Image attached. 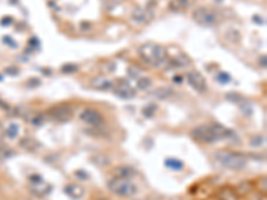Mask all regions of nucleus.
<instances>
[{
  "mask_svg": "<svg viewBox=\"0 0 267 200\" xmlns=\"http://www.w3.org/2000/svg\"><path fill=\"white\" fill-rule=\"evenodd\" d=\"M235 136L231 129L221 124H200L191 129V138L202 144H214L219 140H226Z\"/></svg>",
  "mask_w": 267,
  "mask_h": 200,
  "instance_id": "f257e3e1",
  "label": "nucleus"
},
{
  "mask_svg": "<svg viewBox=\"0 0 267 200\" xmlns=\"http://www.w3.org/2000/svg\"><path fill=\"white\" fill-rule=\"evenodd\" d=\"M214 160L219 166L225 167L227 170H233V171H241L243 168H246L249 163L246 155L234 152V151H218L217 154L214 155Z\"/></svg>",
  "mask_w": 267,
  "mask_h": 200,
  "instance_id": "f03ea898",
  "label": "nucleus"
},
{
  "mask_svg": "<svg viewBox=\"0 0 267 200\" xmlns=\"http://www.w3.org/2000/svg\"><path fill=\"white\" fill-rule=\"evenodd\" d=\"M139 55L144 63H147L151 67H160L166 64L167 59V51L159 44L154 43H146L139 48Z\"/></svg>",
  "mask_w": 267,
  "mask_h": 200,
  "instance_id": "7ed1b4c3",
  "label": "nucleus"
},
{
  "mask_svg": "<svg viewBox=\"0 0 267 200\" xmlns=\"http://www.w3.org/2000/svg\"><path fill=\"white\" fill-rule=\"evenodd\" d=\"M107 188L111 194L119 198H134L139 191L138 186L134 182L130 179L118 178V176H114L107 182Z\"/></svg>",
  "mask_w": 267,
  "mask_h": 200,
  "instance_id": "20e7f679",
  "label": "nucleus"
},
{
  "mask_svg": "<svg viewBox=\"0 0 267 200\" xmlns=\"http://www.w3.org/2000/svg\"><path fill=\"white\" fill-rule=\"evenodd\" d=\"M29 192L36 198H46L52 192V186L43 179L40 174H31L28 176Z\"/></svg>",
  "mask_w": 267,
  "mask_h": 200,
  "instance_id": "39448f33",
  "label": "nucleus"
},
{
  "mask_svg": "<svg viewBox=\"0 0 267 200\" xmlns=\"http://www.w3.org/2000/svg\"><path fill=\"white\" fill-rule=\"evenodd\" d=\"M192 19L196 24L202 25V27H213L217 24L218 13L207 7H198L192 12Z\"/></svg>",
  "mask_w": 267,
  "mask_h": 200,
  "instance_id": "423d86ee",
  "label": "nucleus"
},
{
  "mask_svg": "<svg viewBox=\"0 0 267 200\" xmlns=\"http://www.w3.org/2000/svg\"><path fill=\"white\" fill-rule=\"evenodd\" d=\"M74 116V111L68 104H56L51 107L47 112V117L55 123H68Z\"/></svg>",
  "mask_w": 267,
  "mask_h": 200,
  "instance_id": "0eeeda50",
  "label": "nucleus"
},
{
  "mask_svg": "<svg viewBox=\"0 0 267 200\" xmlns=\"http://www.w3.org/2000/svg\"><path fill=\"white\" fill-rule=\"evenodd\" d=\"M79 120L83 121L84 124L91 125V127H99L105 123L103 115L95 108H84L80 111Z\"/></svg>",
  "mask_w": 267,
  "mask_h": 200,
  "instance_id": "6e6552de",
  "label": "nucleus"
},
{
  "mask_svg": "<svg viewBox=\"0 0 267 200\" xmlns=\"http://www.w3.org/2000/svg\"><path fill=\"white\" fill-rule=\"evenodd\" d=\"M113 91L119 99L123 100L133 99V98H135V95H136V91L130 86L129 82L123 79H119L117 83H114Z\"/></svg>",
  "mask_w": 267,
  "mask_h": 200,
  "instance_id": "1a4fd4ad",
  "label": "nucleus"
},
{
  "mask_svg": "<svg viewBox=\"0 0 267 200\" xmlns=\"http://www.w3.org/2000/svg\"><path fill=\"white\" fill-rule=\"evenodd\" d=\"M154 17L155 13L150 7H135L131 12V19L138 24H148Z\"/></svg>",
  "mask_w": 267,
  "mask_h": 200,
  "instance_id": "9d476101",
  "label": "nucleus"
},
{
  "mask_svg": "<svg viewBox=\"0 0 267 200\" xmlns=\"http://www.w3.org/2000/svg\"><path fill=\"white\" fill-rule=\"evenodd\" d=\"M187 83L191 86L196 92H205L207 90V84L203 75L198 71H190L187 74Z\"/></svg>",
  "mask_w": 267,
  "mask_h": 200,
  "instance_id": "9b49d317",
  "label": "nucleus"
},
{
  "mask_svg": "<svg viewBox=\"0 0 267 200\" xmlns=\"http://www.w3.org/2000/svg\"><path fill=\"white\" fill-rule=\"evenodd\" d=\"M63 191L71 200H82L84 198V195H86V188L82 184L76 183L67 184L63 188Z\"/></svg>",
  "mask_w": 267,
  "mask_h": 200,
  "instance_id": "f8f14e48",
  "label": "nucleus"
},
{
  "mask_svg": "<svg viewBox=\"0 0 267 200\" xmlns=\"http://www.w3.org/2000/svg\"><path fill=\"white\" fill-rule=\"evenodd\" d=\"M90 86H91L94 90H99V91H107V90H113L114 83L111 80H109L105 76H95L92 78L91 82H90Z\"/></svg>",
  "mask_w": 267,
  "mask_h": 200,
  "instance_id": "ddd939ff",
  "label": "nucleus"
},
{
  "mask_svg": "<svg viewBox=\"0 0 267 200\" xmlns=\"http://www.w3.org/2000/svg\"><path fill=\"white\" fill-rule=\"evenodd\" d=\"M25 119L28 121L29 124L33 125V127H42L47 123V113L44 112H27L25 115Z\"/></svg>",
  "mask_w": 267,
  "mask_h": 200,
  "instance_id": "4468645a",
  "label": "nucleus"
},
{
  "mask_svg": "<svg viewBox=\"0 0 267 200\" xmlns=\"http://www.w3.org/2000/svg\"><path fill=\"white\" fill-rule=\"evenodd\" d=\"M138 175V171L131 166H118L114 170V176L118 178H123V179H133L135 176Z\"/></svg>",
  "mask_w": 267,
  "mask_h": 200,
  "instance_id": "2eb2a0df",
  "label": "nucleus"
},
{
  "mask_svg": "<svg viewBox=\"0 0 267 200\" xmlns=\"http://www.w3.org/2000/svg\"><path fill=\"white\" fill-rule=\"evenodd\" d=\"M19 144H20L21 148L27 151V152H36V151L42 147L40 142L36 140L35 138H32V136H25V138L20 139V143H19Z\"/></svg>",
  "mask_w": 267,
  "mask_h": 200,
  "instance_id": "dca6fc26",
  "label": "nucleus"
},
{
  "mask_svg": "<svg viewBox=\"0 0 267 200\" xmlns=\"http://www.w3.org/2000/svg\"><path fill=\"white\" fill-rule=\"evenodd\" d=\"M151 95L154 96L155 99L166 100L174 95V90H172L171 87H159L156 88L155 91L151 92Z\"/></svg>",
  "mask_w": 267,
  "mask_h": 200,
  "instance_id": "f3484780",
  "label": "nucleus"
},
{
  "mask_svg": "<svg viewBox=\"0 0 267 200\" xmlns=\"http://www.w3.org/2000/svg\"><path fill=\"white\" fill-rule=\"evenodd\" d=\"M168 7L172 12H184L190 7V0H171Z\"/></svg>",
  "mask_w": 267,
  "mask_h": 200,
  "instance_id": "a211bd4d",
  "label": "nucleus"
},
{
  "mask_svg": "<svg viewBox=\"0 0 267 200\" xmlns=\"http://www.w3.org/2000/svg\"><path fill=\"white\" fill-rule=\"evenodd\" d=\"M20 132V125L17 123H9L4 128V135L8 139H16Z\"/></svg>",
  "mask_w": 267,
  "mask_h": 200,
  "instance_id": "6ab92c4d",
  "label": "nucleus"
},
{
  "mask_svg": "<svg viewBox=\"0 0 267 200\" xmlns=\"http://www.w3.org/2000/svg\"><path fill=\"white\" fill-rule=\"evenodd\" d=\"M164 166H166L167 168L172 170V171H182V170H183L184 164L182 160H179V159L168 158L164 160Z\"/></svg>",
  "mask_w": 267,
  "mask_h": 200,
  "instance_id": "aec40b11",
  "label": "nucleus"
},
{
  "mask_svg": "<svg viewBox=\"0 0 267 200\" xmlns=\"http://www.w3.org/2000/svg\"><path fill=\"white\" fill-rule=\"evenodd\" d=\"M219 199L221 200H238L237 195H235V192L233 190H230V188H222L221 191H219Z\"/></svg>",
  "mask_w": 267,
  "mask_h": 200,
  "instance_id": "412c9836",
  "label": "nucleus"
},
{
  "mask_svg": "<svg viewBox=\"0 0 267 200\" xmlns=\"http://www.w3.org/2000/svg\"><path fill=\"white\" fill-rule=\"evenodd\" d=\"M15 155V151L12 148L5 146H0V162H4V160H8L9 158H12Z\"/></svg>",
  "mask_w": 267,
  "mask_h": 200,
  "instance_id": "4be33fe9",
  "label": "nucleus"
},
{
  "mask_svg": "<svg viewBox=\"0 0 267 200\" xmlns=\"http://www.w3.org/2000/svg\"><path fill=\"white\" fill-rule=\"evenodd\" d=\"M92 162L99 167L110 166V158L109 156H106V155H96V156L92 158Z\"/></svg>",
  "mask_w": 267,
  "mask_h": 200,
  "instance_id": "5701e85b",
  "label": "nucleus"
},
{
  "mask_svg": "<svg viewBox=\"0 0 267 200\" xmlns=\"http://www.w3.org/2000/svg\"><path fill=\"white\" fill-rule=\"evenodd\" d=\"M151 86H152V82H151L150 78H139L138 82H136V87H138L139 90H142V91L148 90Z\"/></svg>",
  "mask_w": 267,
  "mask_h": 200,
  "instance_id": "b1692460",
  "label": "nucleus"
},
{
  "mask_svg": "<svg viewBox=\"0 0 267 200\" xmlns=\"http://www.w3.org/2000/svg\"><path fill=\"white\" fill-rule=\"evenodd\" d=\"M226 39L231 43H238L241 40V33L237 31V29H230L226 33Z\"/></svg>",
  "mask_w": 267,
  "mask_h": 200,
  "instance_id": "393cba45",
  "label": "nucleus"
},
{
  "mask_svg": "<svg viewBox=\"0 0 267 200\" xmlns=\"http://www.w3.org/2000/svg\"><path fill=\"white\" fill-rule=\"evenodd\" d=\"M142 113H143V116L148 117V119H150V117H152L155 115V113H156V105H155V104L146 105V107L143 108Z\"/></svg>",
  "mask_w": 267,
  "mask_h": 200,
  "instance_id": "a878e982",
  "label": "nucleus"
},
{
  "mask_svg": "<svg viewBox=\"0 0 267 200\" xmlns=\"http://www.w3.org/2000/svg\"><path fill=\"white\" fill-rule=\"evenodd\" d=\"M78 70H79V67L76 66V64H64L60 68V71L63 74H75V72H78Z\"/></svg>",
  "mask_w": 267,
  "mask_h": 200,
  "instance_id": "bb28decb",
  "label": "nucleus"
},
{
  "mask_svg": "<svg viewBox=\"0 0 267 200\" xmlns=\"http://www.w3.org/2000/svg\"><path fill=\"white\" fill-rule=\"evenodd\" d=\"M217 82L221 84H229L231 82V75L227 72H219L217 75Z\"/></svg>",
  "mask_w": 267,
  "mask_h": 200,
  "instance_id": "cd10ccee",
  "label": "nucleus"
},
{
  "mask_svg": "<svg viewBox=\"0 0 267 200\" xmlns=\"http://www.w3.org/2000/svg\"><path fill=\"white\" fill-rule=\"evenodd\" d=\"M241 103H242V104H241L242 112L245 113V115H251V113H253V105H251L249 101H246V100H242Z\"/></svg>",
  "mask_w": 267,
  "mask_h": 200,
  "instance_id": "c85d7f7f",
  "label": "nucleus"
},
{
  "mask_svg": "<svg viewBox=\"0 0 267 200\" xmlns=\"http://www.w3.org/2000/svg\"><path fill=\"white\" fill-rule=\"evenodd\" d=\"M226 98L229 99V101H233V103H241L242 101V96L235 94V92H231V94H227Z\"/></svg>",
  "mask_w": 267,
  "mask_h": 200,
  "instance_id": "c756f323",
  "label": "nucleus"
},
{
  "mask_svg": "<svg viewBox=\"0 0 267 200\" xmlns=\"http://www.w3.org/2000/svg\"><path fill=\"white\" fill-rule=\"evenodd\" d=\"M265 142V138L263 136H254L253 139H250V146L253 147H261Z\"/></svg>",
  "mask_w": 267,
  "mask_h": 200,
  "instance_id": "7c9ffc66",
  "label": "nucleus"
},
{
  "mask_svg": "<svg viewBox=\"0 0 267 200\" xmlns=\"http://www.w3.org/2000/svg\"><path fill=\"white\" fill-rule=\"evenodd\" d=\"M74 175L80 180H88L90 179V176H88V172L83 171V170H78V171L74 172Z\"/></svg>",
  "mask_w": 267,
  "mask_h": 200,
  "instance_id": "2f4dec72",
  "label": "nucleus"
},
{
  "mask_svg": "<svg viewBox=\"0 0 267 200\" xmlns=\"http://www.w3.org/2000/svg\"><path fill=\"white\" fill-rule=\"evenodd\" d=\"M28 44H29V47H31V48H29V51H35L39 48V46H40V42L38 40V38H31L29 39Z\"/></svg>",
  "mask_w": 267,
  "mask_h": 200,
  "instance_id": "473e14b6",
  "label": "nucleus"
},
{
  "mask_svg": "<svg viewBox=\"0 0 267 200\" xmlns=\"http://www.w3.org/2000/svg\"><path fill=\"white\" fill-rule=\"evenodd\" d=\"M38 86H40V80H38L36 78H32V79L29 80L28 83H27V87H38Z\"/></svg>",
  "mask_w": 267,
  "mask_h": 200,
  "instance_id": "72a5a7b5",
  "label": "nucleus"
},
{
  "mask_svg": "<svg viewBox=\"0 0 267 200\" xmlns=\"http://www.w3.org/2000/svg\"><path fill=\"white\" fill-rule=\"evenodd\" d=\"M5 74H8V75H19V70H17L16 67H8L7 70H5Z\"/></svg>",
  "mask_w": 267,
  "mask_h": 200,
  "instance_id": "f704fd0d",
  "label": "nucleus"
},
{
  "mask_svg": "<svg viewBox=\"0 0 267 200\" xmlns=\"http://www.w3.org/2000/svg\"><path fill=\"white\" fill-rule=\"evenodd\" d=\"M129 75L131 76V78H134V79H136L139 76V71L138 70H135V68H133V67H130L129 68Z\"/></svg>",
  "mask_w": 267,
  "mask_h": 200,
  "instance_id": "c9c22d12",
  "label": "nucleus"
},
{
  "mask_svg": "<svg viewBox=\"0 0 267 200\" xmlns=\"http://www.w3.org/2000/svg\"><path fill=\"white\" fill-rule=\"evenodd\" d=\"M259 64H261V67H262V68H266V56H265V55H263V56H261V59H259Z\"/></svg>",
  "mask_w": 267,
  "mask_h": 200,
  "instance_id": "e433bc0d",
  "label": "nucleus"
},
{
  "mask_svg": "<svg viewBox=\"0 0 267 200\" xmlns=\"http://www.w3.org/2000/svg\"><path fill=\"white\" fill-rule=\"evenodd\" d=\"M12 23V19L11 17H7V19H3L1 20V24H11Z\"/></svg>",
  "mask_w": 267,
  "mask_h": 200,
  "instance_id": "4c0bfd02",
  "label": "nucleus"
},
{
  "mask_svg": "<svg viewBox=\"0 0 267 200\" xmlns=\"http://www.w3.org/2000/svg\"><path fill=\"white\" fill-rule=\"evenodd\" d=\"M4 42H7V43H8V44H11V46H12V48H15V46H16V44H15V43H13L12 40H11V39L8 38V36H5Z\"/></svg>",
  "mask_w": 267,
  "mask_h": 200,
  "instance_id": "58836bf2",
  "label": "nucleus"
},
{
  "mask_svg": "<svg viewBox=\"0 0 267 200\" xmlns=\"http://www.w3.org/2000/svg\"><path fill=\"white\" fill-rule=\"evenodd\" d=\"M4 136V127H3V124L0 123V139Z\"/></svg>",
  "mask_w": 267,
  "mask_h": 200,
  "instance_id": "ea45409f",
  "label": "nucleus"
},
{
  "mask_svg": "<svg viewBox=\"0 0 267 200\" xmlns=\"http://www.w3.org/2000/svg\"><path fill=\"white\" fill-rule=\"evenodd\" d=\"M80 28H82V29H90V28H91V24H90V23H83Z\"/></svg>",
  "mask_w": 267,
  "mask_h": 200,
  "instance_id": "a19ab883",
  "label": "nucleus"
},
{
  "mask_svg": "<svg viewBox=\"0 0 267 200\" xmlns=\"http://www.w3.org/2000/svg\"><path fill=\"white\" fill-rule=\"evenodd\" d=\"M174 82L178 84H180L182 83V78H180V76H175V78H174Z\"/></svg>",
  "mask_w": 267,
  "mask_h": 200,
  "instance_id": "79ce46f5",
  "label": "nucleus"
},
{
  "mask_svg": "<svg viewBox=\"0 0 267 200\" xmlns=\"http://www.w3.org/2000/svg\"><path fill=\"white\" fill-rule=\"evenodd\" d=\"M0 108H7V104L1 99H0Z\"/></svg>",
  "mask_w": 267,
  "mask_h": 200,
  "instance_id": "37998d69",
  "label": "nucleus"
},
{
  "mask_svg": "<svg viewBox=\"0 0 267 200\" xmlns=\"http://www.w3.org/2000/svg\"><path fill=\"white\" fill-rule=\"evenodd\" d=\"M167 200H183V199H180V198H171V199H167Z\"/></svg>",
  "mask_w": 267,
  "mask_h": 200,
  "instance_id": "c03bdc74",
  "label": "nucleus"
},
{
  "mask_svg": "<svg viewBox=\"0 0 267 200\" xmlns=\"http://www.w3.org/2000/svg\"><path fill=\"white\" fill-rule=\"evenodd\" d=\"M143 200H148V199H143Z\"/></svg>",
  "mask_w": 267,
  "mask_h": 200,
  "instance_id": "a18cd8bd",
  "label": "nucleus"
}]
</instances>
